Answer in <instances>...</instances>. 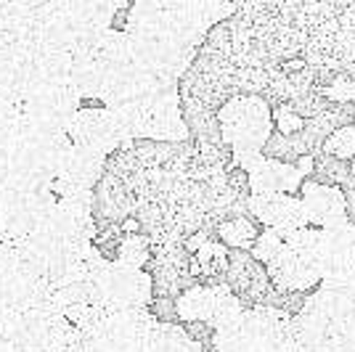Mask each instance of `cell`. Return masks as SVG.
Listing matches in <instances>:
<instances>
[{
	"label": "cell",
	"mask_w": 355,
	"mask_h": 352,
	"mask_svg": "<svg viewBox=\"0 0 355 352\" xmlns=\"http://www.w3.org/2000/svg\"><path fill=\"white\" fill-rule=\"evenodd\" d=\"M218 130L231 148V164L250 170L263 157L260 151L273 132L270 106L260 96H231L218 109Z\"/></svg>",
	"instance_id": "cell-1"
},
{
	"label": "cell",
	"mask_w": 355,
	"mask_h": 352,
	"mask_svg": "<svg viewBox=\"0 0 355 352\" xmlns=\"http://www.w3.org/2000/svg\"><path fill=\"white\" fill-rule=\"evenodd\" d=\"M21 122V106L11 98H3L0 96V146L14 135V130Z\"/></svg>",
	"instance_id": "cell-23"
},
{
	"label": "cell",
	"mask_w": 355,
	"mask_h": 352,
	"mask_svg": "<svg viewBox=\"0 0 355 352\" xmlns=\"http://www.w3.org/2000/svg\"><path fill=\"white\" fill-rule=\"evenodd\" d=\"M80 93L74 88L72 77H56V80H37L32 82L24 98H21V119L45 127V130L67 132L74 112L80 109Z\"/></svg>",
	"instance_id": "cell-2"
},
{
	"label": "cell",
	"mask_w": 355,
	"mask_h": 352,
	"mask_svg": "<svg viewBox=\"0 0 355 352\" xmlns=\"http://www.w3.org/2000/svg\"><path fill=\"white\" fill-rule=\"evenodd\" d=\"M260 234V222L252 215H239V218H228L215 225V238L228 249H247L254 244V238Z\"/></svg>",
	"instance_id": "cell-11"
},
{
	"label": "cell",
	"mask_w": 355,
	"mask_h": 352,
	"mask_svg": "<svg viewBox=\"0 0 355 352\" xmlns=\"http://www.w3.org/2000/svg\"><path fill=\"white\" fill-rule=\"evenodd\" d=\"M342 196H345V218L355 222V177H350L347 183H342Z\"/></svg>",
	"instance_id": "cell-27"
},
{
	"label": "cell",
	"mask_w": 355,
	"mask_h": 352,
	"mask_svg": "<svg viewBox=\"0 0 355 352\" xmlns=\"http://www.w3.org/2000/svg\"><path fill=\"white\" fill-rule=\"evenodd\" d=\"M175 313L178 321L189 323V321H209V313H212V286H191L183 294L175 297Z\"/></svg>",
	"instance_id": "cell-13"
},
{
	"label": "cell",
	"mask_w": 355,
	"mask_h": 352,
	"mask_svg": "<svg viewBox=\"0 0 355 352\" xmlns=\"http://www.w3.org/2000/svg\"><path fill=\"white\" fill-rule=\"evenodd\" d=\"M347 167H350V177H355V157L350 161H347Z\"/></svg>",
	"instance_id": "cell-28"
},
{
	"label": "cell",
	"mask_w": 355,
	"mask_h": 352,
	"mask_svg": "<svg viewBox=\"0 0 355 352\" xmlns=\"http://www.w3.org/2000/svg\"><path fill=\"white\" fill-rule=\"evenodd\" d=\"M247 209L263 228H273L282 238L311 225L300 196L289 193H250Z\"/></svg>",
	"instance_id": "cell-7"
},
{
	"label": "cell",
	"mask_w": 355,
	"mask_h": 352,
	"mask_svg": "<svg viewBox=\"0 0 355 352\" xmlns=\"http://www.w3.org/2000/svg\"><path fill=\"white\" fill-rule=\"evenodd\" d=\"M93 297L96 305H101L104 310L148 308V302L154 299L151 273L119 260H109L93 283Z\"/></svg>",
	"instance_id": "cell-3"
},
{
	"label": "cell",
	"mask_w": 355,
	"mask_h": 352,
	"mask_svg": "<svg viewBox=\"0 0 355 352\" xmlns=\"http://www.w3.org/2000/svg\"><path fill=\"white\" fill-rule=\"evenodd\" d=\"M305 299H308V294L302 292H284V289H273L270 297H268V308H276L286 313V315H297L300 310L305 308Z\"/></svg>",
	"instance_id": "cell-22"
},
{
	"label": "cell",
	"mask_w": 355,
	"mask_h": 352,
	"mask_svg": "<svg viewBox=\"0 0 355 352\" xmlns=\"http://www.w3.org/2000/svg\"><path fill=\"white\" fill-rule=\"evenodd\" d=\"M260 154H263L266 159L289 161V164H295L300 157H311L302 132H289V135H284V132H276V130L268 135L266 146H263Z\"/></svg>",
	"instance_id": "cell-14"
},
{
	"label": "cell",
	"mask_w": 355,
	"mask_h": 352,
	"mask_svg": "<svg viewBox=\"0 0 355 352\" xmlns=\"http://www.w3.org/2000/svg\"><path fill=\"white\" fill-rule=\"evenodd\" d=\"M106 159H109V157L93 151V148L69 143L67 151L61 154L59 170H56V177H53V183H51V191L56 193V196L93 191L96 183H98L106 173Z\"/></svg>",
	"instance_id": "cell-5"
},
{
	"label": "cell",
	"mask_w": 355,
	"mask_h": 352,
	"mask_svg": "<svg viewBox=\"0 0 355 352\" xmlns=\"http://www.w3.org/2000/svg\"><path fill=\"white\" fill-rule=\"evenodd\" d=\"M244 302L239 299L236 294L231 292L225 283H215L212 286V313H209V326L218 331V328H228V326H236L244 315Z\"/></svg>",
	"instance_id": "cell-12"
},
{
	"label": "cell",
	"mask_w": 355,
	"mask_h": 352,
	"mask_svg": "<svg viewBox=\"0 0 355 352\" xmlns=\"http://www.w3.org/2000/svg\"><path fill=\"white\" fill-rule=\"evenodd\" d=\"M297 196L305 206L308 222L313 228H329L334 222L345 220V196H342L340 186H324V183L302 180V188Z\"/></svg>",
	"instance_id": "cell-9"
},
{
	"label": "cell",
	"mask_w": 355,
	"mask_h": 352,
	"mask_svg": "<svg viewBox=\"0 0 355 352\" xmlns=\"http://www.w3.org/2000/svg\"><path fill=\"white\" fill-rule=\"evenodd\" d=\"M67 135H69L72 143L93 148V151H98L104 157L114 154L117 148L133 146V141L128 138V132H125L122 122L117 119V114L112 109H106V106H98V109H93V106L83 109L80 106L74 112L69 127H67Z\"/></svg>",
	"instance_id": "cell-4"
},
{
	"label": "cell",
	"mask_w": 355,
	"mask_h": 352,
	"mask_svg": "<svg viewBox=\"0 0 355 352\" xmlns=\"http://www.w3.org/2000/svg\"><path fill=\"white\" fill-rule=\"evenodd\" d=\"M250 175V193H289L297 196L302 188L305 175L289 161H276V159H260L247 170Z\"/></svg>",
	"instance_id": "cell-10"
},
{
	"label": "cell",
	"mask_w": 355,
	"mask_h": 352,
	"mask_svg": "<svg viewBox=\"0 0 355 352\" xmlns=\"http://www.w3.org/2000/svg\"><path fill=\"white\" fill-rule=\"evenodd\" d=\"M186 328V334L202 347L205 352H212V337H215V328L209 326L207 321H189V323H180Z\"/></svg>",
	"instance_id": "cell-25"
},
{
	"label": "cell",
	"mask_w": 355,
	"mask_h": 352,
	"mask_svg": "<svg viewBox=\"0 0 355 352\" xmlns=\"http://www.w3.org/2000/svg\"><path fill=\"white\" fill-rule=\"evenodd\" d=\"M318 241H321V228H313V225H305V228H300V231H295V234H289L284 238V244L295 254L305 257V260H313V263H315Z\"/></svg>",
	"instance_id": "cell-18"
},
{
	"label": "cell",
	"mask_w": 355,
	"mask_h": 352,
	"mask_svg": "<svg viewBox=\"0 0 355 352\" xmlns=\"http://www.w3.org/2000/svg\"><path fill=\"white\" fill-rule=\"evenodd\" d=\"M114 260L125 265H133V267H146L151 260V241L146 234L135 231V234H122L117 244V254Z\"/></svg>",
	"instance_id": "cell-16"
},
{
	"label": "cell",
	"mask_w": 355,
	"mask_h": 352,
	"mask_svg": "<svg viewBox=\"0 0 355 352\" xmlns=\"http://www.w3.org/2000/svg\"><path fill=\"white\" fill-rule=\"evenodd\" d=\"M284 249V238L273 228H260V234L254 238V244L250 247V254L257 260V263H270L279 252Z\"/></svg>",
	"instance_id": "cell-19"
},
{
	"label": "cell",
	"mask_w": 355,
	"mask_h": 352,
	"mask_svg": "<svg viewBox=\"0 0 355 352\" xmlns=\"http://www.w3.org/2000/svg\"><path fill=\"white\" fill-rule=\"evenodd\" d=\"M212 352H247V337H244L241 321L236 326H228V328H218L215 331V337H212Z\"/></svg>",
	"instance_id": "cell-20"
},
{
	"label": "cell",
	"mask_w": 355,
	"mask_h": 352,
	"mask_svg": "<svg viewBox=\"0 0 355 352\" xmlns=\"http://www.w3.org/2000/svg\"><path fill=\"white\" fill-rule=\"evenodd\" d=\"M223 283L244 302V308L266 305L273 292L266 265L257 263L247 249H228V265H225Z\"/></svg>",
	"instance_id": "cell-6"
},
{
	"label": "cell",
	"mask_w": 355,
	"mask_h": 352,
	"mask_svg": "<svg viewBox=\"0 0 355 352\" xmlns=\"http://www.w3.org/2000/svg\"><path fill=\"white\" fill-rule=\"evenodd\" d=\"M305 180H313V183H324V186H342L350 180V167L345 159H337L326 151H318L313 154V167L311 175Z\"/></svg>",
	"instance_id": "cell-15"
},
{
	"label": "cell",
	"mask_w": 355,
	"mask_h": 352,
	"mask_svg": "<svg viewBox=\"0 0 355 352\" xmlns=\"http://www.w3.org/2000/svg\"><path fill=\"white\" fill-rule=\"evenodd\" d=\"M353 127H355V122H353Z\"/></svg>",
	"instance_id": "cell-30"
},
{
	"label": "cell",
	"mask_w": 355,
	"mask_h": 352,
	"mask_svg": "<svg viewBox=\"0 0 355 352\" xmlns=\"http://www.w3.org/2000/svg\"><path fill=\"white\" fill-rule=\"evenodd\" d=\"M321 93H324L329 101L355 103V74H347V72L334 74V77H331V82H329Z\"/></svg>",
	"instance_id": "cell-21"
},
{
	"label": "cell",
	"mask_w": 355,
	"mask_h": 352,
	"mask_svg": "<svg viewBox=\"0 0 355 352\" xmlns=\"http://www.w3.org/2000/svg\"><path fill=\"white\" fill-rule=\"evenodd\" d=\"M270 117H273V130L284 132V135L300 132L302 130V125H305V119L297 117L289 106H276V109H270Z\"/></svg>",
	"instance_id": "cell-24"
},
{
	"label": "cell",
	"mask_w": 355,
	"mask_h": 352,
	"mask_svg": "<svg viewBox=\"0 0 355 352\" xmlns=\"http://www.w3.org/2000/svg\"><path fill=\"white\" fill-rule=\"evenodd\" d=\"M321 151L337 157V159L350 161L355 157V127L353 125H345V127H337L334 132H329L324 141Z\"/></svg>",
	"instance_id": "cell-17"
},
{
	"label": "cell",
	"mask_w": 355,
	"mask_h": 352,
	"mask_svg": "<svg viewBox=\"0 0 355 352\" xmlns=\"http://www.w3.org/2000/svg\"><path fill=\"white\" fill-rule=\"evenodd\" d=\"M225 186L236 193V196H241V199H250V175H247L244 167L228 164L225 167Z\"/></svg>",
	"instance_id": "cell-26"
},
{
	"label": "cell",
	"mask_w": 355,
	"mask_h": 352,
	"mask_svg": "<svg viewBox=\"0 0 355 352\" xmlns=\"http://www.w3.org/2000/svg\"><path fill=\"white\" fill-rule=\"evenodd\" d=\"M353 289H355V279H353Z\"/></svg>",
	"instance_id": "cell-29"
},
{
	"label": "cell",
	"mask_w": 355,
	"mask_h": 352,
	"mask_svg": "<svg viewBox=\"0 0 355 352\" xmlns=\"http://www.w3.org/2000/svg\"><path fill=\"white\" fill-rule=\"evenodd\" d=\"M268 279L273 283V289H284V292H302L311 294L321 286V270L315 267L313 260H305L284 244V249L266 263Z\"/></svg>",
	"instance_id": "cell-8"
}]
</instances>
